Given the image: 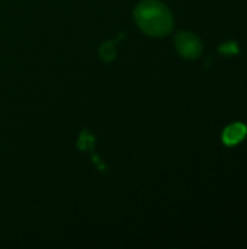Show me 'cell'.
Wrapping results in <instances>:
<instances>
[{"label": "cell", "instance_id": "6da1fadb", "mask_svg": "<svg viewBox=\"0 0 247 249\" xmlns=\"http://www.w3.org/2000/svg\"><path fill=\"white\" fill-rule=\"evenodd\" d=\"M137 26L150 36H165L173 29L170 9L159 0H143L134 9Z\"/></svg>", "mask_w": 247, "mask_h": 249}, {"label": "cell", "instance_id": "7a4b0ae2", "mask_svg": "<svg viewBox=\"0 0 247 249\" xmlns=\"http://www.w3.org/2000/svg\"><path fill=\"white\" fill-rule=\"evenodd\" d=\"M175 47L183 58L194 60L202 54V41L192 32H179L175 38Z\"/></svg>", "mask_w": 247, "mask_h": 249}, {"label": "cell", "instance_id": "3957f363", "mask_svg": "<svg viewBox=\"0 0 247 249\" xmlns=\"http://www.w3.org/2000/svg\"><path fill=\"white\" fill-rule=\"evenodd\" d=\"M247 136V127L242 123H234L223 131V142L227 146L239 144Z\"/></svg>", "mask_w": 247, "mask_h": 249}, {"label": "cell", "instance_id": "277c9868", "mask_svg": "<svg viewBox=\"0 0 247 249\" xmlns=\"http://www.w3.org/2000/svg\"><path fill=\"white\" fill-rule=\"evenodd\" d=\"M99 54L102 57V60L105 61H111L115 58V50H114V42H105L102 45V48L99 50Z\"/></svg>", "mask_w": 247, "mask_h": 249}, {"label": "cell", "instance_id": "5b68a950", "mask_svg": "<svg viewBox=\"0 0 247 249\" xmlns=\"http://www.w3.org/2000/svg\"><path fill=\"white\" fill-rule=\"evenodd\" d=\"M220 53L224 54V55H233V54L239 53V47H237L236 42H227V44L220 47Z\"/></svg>", "mask_w": 247, "mask_h": 249}]
</instances>
